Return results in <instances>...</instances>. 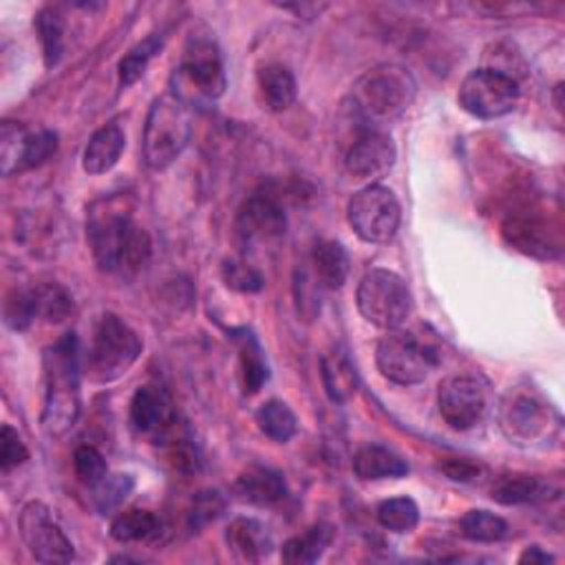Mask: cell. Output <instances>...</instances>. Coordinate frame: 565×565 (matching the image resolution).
Returning a JSON list of instances; mask_svg holds the SVG:
<instances>
[{
  "label": "cell",
  "mask_w": 565,
  "mask_h": 565,
  "mask_svg": "<svg viewBox=\"0 0 565 565\" xmlns=\"http://www.w3.org/2000/svg\"><path fill=\"white\" fill-rule=\"evenodd\" d=\"M351 468L362 481H382L399 479L408 475V463L402 455L382 444H366L355 450Z\"/></svg>",
  "instance_id": "21"
},
{
  "label": "cell",
  "mask_w": 565,
  "mask_h": 565,
  "mask_svg": "<svg viewBox=\"0 0 565 565\" xmlns=\"http://www.w3.org/2000/svg\"><path fill=\"white\" fill-rule=\"evenodd\" d=\"M320 375L331 402H347L358 391V371L342 344H335L329 353H324L320 362Z\"/></svg>",
  "instance_id": "23"
},
{
  "label": "cell",
  "mask_w": 565,
  "mask_h": 565,
  "mask_svg": "<svg viewBox=\"0 0 565 565\" xmlns=\"http://www.w3.org/2000/svg\"><path fill=\"white\" fill-rule=\"evenodd\" d=\"M223 278L227 287L236 291H258L263 287V276L245 260H227L223 265Z\"/></svg>",
  "instance_id": "41"
},
{
  "label": "cell",
  "mask_w": 565,
  "mask_h": 565,
  "mask_svg": "<svg viewBox=\"0 0 565 565\" xmlns=\"http://www.w3.org/2000/svg\"><path fill=\"white\" fill-rule=\"evenodd\" d=\"M519 563H530V565H534V563H554V556L547 554V552H545L543 547H539V545H527V547L521 552Z\"/></svg>",
  "instance_id": "44"
},
{
  "label": "cell",
  "mask_w": 565,
  "mask_h": 565,
  "mask_svg": "<svg viewBox=\"0 0 565 565\" xmlns=\"http://www.w3.org/2000/svg\"><path fill=\"white\" fill-rule=\"evenodd\" d=\"M161 532V519L150 510L130 508L119 512L110 523V536L117 543H141L152 541Z\"/></svg>",
  "instance_id": "27"
},
{
  "label": "cell",
  "mask_w": 565,
  "mask_h": 565,
  "mask_svg": "<svg viewBox=\"0 0 565 565\" xmlns=\"http://www.w3.org/2000/svg\"><path fill=\"white\" fill-rule=\"evenodd\" d=\"M311 263H313L316 278L327 289H340L349 278L351 258L344 245L338 241H331V238L318 241L311 252Z\"/></svg>",
  "instance_id": "25"
},
{
  "label": "cell",
  "mask_w": 565,
  "mask_h": 565,
  "mask_svg": "<svg viewBox=\"0 0 565 565\" xmlns=\"http://www.w3.org/2000/svg\"><path fill=\"white\" fill-rule=\"evenodd\" d=\"M225 543L227 550L245 563H258L274 550V539L267 525L252 516L232 519L225 527Z\"/></svg>",
  "instance_id": "19"
},
{
  "label": "cell",
  "mask_w": 565,
  "mask_h": 565,
  "mask_svg": "<svg viewBox=\"0 0 565 565\" xmlns=\"http://www.w3.org/2000/svg\"><path fill=\"white\" fill-rule=\"evenodd\" d=\"M57 150V135L46 128H26L20 121H2L0 126V163L2 174L24 172L49 161Z\"/></svg>",
  "instance_id": "11"
},
{
  "label": "cell",
  "mask_w": 565,
  "mask_h": 565,
  "mask_svg": "<svg viewBox=\"0 0 565 565\" xmlns=\"http://www.w3.org/2000/svg\"><path fill=\"white\" fill-rule=\"evenodd\" d=\"M347 221L362 241L388 243L399 230L402 210L393 190L369 183L349 199Z\"/></svg>",
  "instance_id": "9"
},
{
  "label": "cell",
  "mask_w": 565,
  "mask_h": 565,
  "mask_svg": "<svg viewBox=\"0 0 565 565\" xmlns=\"http://www.w3.org/2000/svg\"><path fill=\"white\" fill-rule=\"evenodd\" d=\"M137 331L115 313H104L93 331L86 353V373L93 382L106 384L119 380L141 355Z\"/></svg>",
  "instance_id": "6"
},
{
  "label": "cell",
  "mask_w": 565,
  "mask_h": 565,
  "mask_svg": "<svg viewBox=\"0 0 565 565\" xmlns=\"http://www.w3.org/2000/svg\"><path fill=\"white\" fill-rule=\"evenodd\" d=\"M35 318H38V309H35L33 289H29V291L26 289H15L7 296V300H4V322L11 329L22 331Z\"/></svg>",
  "instance_id": "38"
},
{
  "label": "cell",
  "mask_w": 565,
  "mask_h": 565,
  "mask_svg": "<svg viewBox=\"0 0 565 565\" xmlns=\"http://www.w3.org/2000/svg\"><path fill=\"white\" fill-rule=\"evenodd\" d=\"M377 523L395 534H406L419 523L417 503L408 497H393L377 505Z\"/></svg>",
  "instance_id": "35"
},
{
  "label": "cell",
  "mask_w": 565,
  "mask_h": 565,
  "mask_svg": "<svg viewBox=\"0 0 565 565\" xmlns=\"http://www.w3.org/2000/svg\"><path fill=\"white\" fill-rule=\"evenodd\" d=\"M86 238L99 269L126 276L139 274L152 254L148 232L132 221V199L110 194L88 207Z\"/></svg>",
  "instance_id": "1"
},
{
  "label": "cell",
  "mask_w": 565,
  "mask_h": 565,
  "mask_svg": "<svg viewBox=\"0 0 565 565\" xmlns=\"http://www.w3.org/2000/svg\"><path fill=\"white\" fill-rule=\"evenodd\" d=\"M395 157V143L384 128H360L347 150L344 168L355 179H375L391 170Z\"/></svg>",
  "instance_id": "16"
},
{
  "label": "cell",
  "mask_w": 565,
  "mask_h": 565,
  "mask_svg": "<svg viewBox=\"0 0 565 565\" xmlns=\"http://www.w3.org/2000/svg\"><path fill=\"white\" fill-rule=\"evenodd\" d=\"M227 79L218 46L210 38H190L170 77V95L188 108L207 106L225 93Z\"/></svg>",
  "instance_id": "4"
},
{
  "label": "cell",
  "mask_w": 565,
  "mask_h": 565,
  "mask_svg": "<svg viewBox=\"0 0 565 565\" xmlns=\"http://www.w3.org/2000/svg\"><path fill=\"white\" fill-rule=\"evenodd\" d=\"M132 488H135V479L130 475L106 472L97 483L90 486V497H93L95 510L99 514H110L126 501V497L132 492Z\"/></svg>",
  "instance_id": "34"
},
{
  "label": "cell",
  "mask_w": 565,
  "mask_h": 565,
  "mask_svg": "<svg viewBox=\"0 0 565 565\" xmlns=\"http://www.w3.org/2000/svg\"><path fill=\"white\" fill-rule=\"evenodd\" d=\"M413 97V75L404 66L380 64L358 77L349 93V108L360 128H384L411 106Z\"/></svg>",
  "instance_id": "3"
},
{
  "label": "cell",
  "mask_w": 565,
  "mask_h": 565,
  "mask_svg": "<svg viewBox=\"0 0 565 565\" xmlns=\"http://www.w3.org/2000/svg\"><path fill=\"white\" fill-rule=\"evenodd\" d=\"M33 298H35V309L38 316L57 322L64 320L71 309H73V300L71 296L60 287V285H40L33 289Z\"/></svg>",
  "instance_id": "37"
},
{
  "label": "cell",
  "mask_w": 565,
  "mask_h": 565,
  "mask_svg": "<svg viewBox=\"0 0 565 565\" xmlns=\"http://www.w3.org/2000/svg\"><path fill=\"white\" fill-rule=\"evenodd\" d=\"M130 424L135 430L161 439L177 424L168 393L154 384L139 386L130 399Z\"/></svg>",
  "instance_id": "18"
},
{
  "label": "cell",
  "mask_w": 565,
  "mask_h": 565,
  "mask_svg": "<svg viewBox=\"0 0 565 565\" xmlns=\"http://www.w3.org/2000/svg\"><path fill=\"white\" fill-rule=\"evenodd\" d=\"M79 406V344L75 333H66L44 351V430L64 435L77 422Z\"/></svg>",
  "instance_id": "2"
},
{
  "label": "cell",
  "mask_w": 565,
  "mask_h": 565,
  "mask_svg": "<svg viewBox=\"0 0 565 565\" xmlns=\"http://www.w3.org/2000/svg\"><path fill=\"white\" fill-rule=\"evenodd\" d=\"M35 31L40 35L44 66L53 68L64 53V20L57 9L44 7L35 15Z\"/></svg>",
  "instance_id": "30"
},
{
  "label": "cell",
  "mask_w": 565,
  "mask_h": 565,
  "mask_svg": "<svg viewBox=\"0 0 565 565\" xmlns=\"http://www.w3.org/2000/svg\"><path fill=\"white\" fill-rule=\"evenodd\" d=\"M163 46V35L159 33H152L148 35L146 40H141L139 44H135L121 60H119V66H117V73H119V86L121 88H128L132 86L148 68V62L161 51Z\"/></svg>",
  "instance_id": "33"
},
{
  "label": "cell",
  "mask_w": 565,
  "mask_h": 565,
  "mask_svg": "<svg viewBox=\"0 0 565 565\" xmlns=\"http://www.w3.org/2000/svg\"><path fill=\"white\" fill-rule=\"evenodd\" d=\"M256 82H258L263 104L271 113L287 110L296 102V93H298L296 77L285 64L271 62L260 66L256 73Z\"/></svg>",
  "instance_id": "24"
},
{
  "label": "cell",
  "mask_w": 565,
  "mask_h": 565,
  "mask_svg": "<svg viewBox=\"0 0 565 565\" xmlns=\"http://www.w3.org/2000/svg\"><path fill=\"white\" fill-rule=\"evenodd\" d=\"M234 492L241 501L254 505H271L285 499L287 483L282 475L267 466H249L243 470L234 483Z\"/></svg>",
  "instance_id": "22"
},
{
  "label": "cell",
  "mask_w": 565,
  "mask_h": 565,
  "mask_svg": "<svg viewBox=\"0 0 565 565\" xmlns=\"http://www.w3.org/2000/svg\"><path fill=\"white\" fill-rule=\"evenodd\" d=\"M256 426L271 441L285 444L296 435L298 419L282 399H267L256 411Z\"/></svg>",
  "instance_id": "29"
},
{
  "label": "cell",
  "mask_w": 565,
  "mask_h": 565,
  "mask_svg": "<svg viewBox=\"0 0 565 565\" xmlns=\"http://www.w3.org/2000/svg\"><path fill=\"white\" fill-rule=\"evenodd\" d=\"M20 536L31 556L40 563L73 561V543L42 501H29L18 519Z\"/></svg>",
  "instance_id": "12"
},
{
  "label": "cell",
  "mask_w": 565,
  "mask_h": 565,
  "mask_svg": "<svg viewBox=\"0 0 565 565\" xmlns=\"http://www.w3.org/2000/svg\"><path fill=\"white\" fill-rule=\"evenodd\" d=\"M192 137L190 108L174 95L157 97L148 110L143 126V161L150 170L168 168L188 146Z\"/></svg>",
  "instance_id": "5"
},
{
  "label": "cell",
  "mask_w": 565,
  "mask_h": 565,
  "mask_svg": "<svg viewBox=\"0 0 565 565\" xmlns=\"http://www.w3.org/2000/svg\"><path fill=\"white\" fill-rule=\"evenodd\" d=\"M439 468L452 481H475L479 477V472H481L479 466H475V463H470L466 459H448Z\"/></svg>",
  "instance_id": "43"
},
{
  "label": "cell",
  "mask_w": 565,
  "mask_h": 565,
  "mask_svg": "<svg viewBox=\"0 0 565 565\" xmlns=\"http://www.w3.org/2000/svg\"><path fill=\"white\" fill-rule=\"evenodd\" d=\"M505 241L534 258H552L561 252L558 232L536 214H510L503 223Z\"/></svg>",
  "instance_id": "17"
},
{
  "label": "cell",
  "mask_w": 565,
  "mask_h": 565,
  "mask_svg": "<svg viewBox=\"0 0 565 565\" xmlns=\"http://www.w3.org/2000/svg\"><path fill=\"white\" fill-rule=\"evenodd\" d=\"M459 530L472 543H497L508 534V523L490 510H468L459 519Z\"/></svg>",
  "instance_id": "32"
},
{
  "label": "cell",
  "mask_w": 565,
  "mask_h": 565,
  "mask_svg": "<svg viewBox=\"0 0 565 565\" xmlns=\"http://www.w3.org/2000/svg\"><path fill=\"white\" fill-rule=\"evenodd\" d=\"M355 302L366 322L386 331L402 327L413 309V298L402 276L382 267H375L362 276L355 291Z\"/></svg>",
  "instance_id": "7"
},
{
  "label": "cell",
  "mask_w": 565,
  "mask_h": 565,
  "mask_svg": "<svg viewBox=\"0 0 565 565\" xmlns=\"http://www.w3.org/2000/svg\"><path fill=\"white\" fill-rule=\"evenodd\" d=\"M238 355H241V373H243V386L245 393H258L260 386L269 380V369L267 362L263 358V349L258 344V340L243 331V335H238Z\"/></svg>",
  "instance_id": "31"
},
{
  "label": "cell",
  "mask_w": 565,
  "mask_h": 565,
  "mask_svg": "<svg viewBox=\"0 0 565 565\" xmlns=\"http://www.w3.org/2000/svg\"><path fill=\"white\" fill-rule=\"evenodd\" d=\"M550 492V486L532 475H503L499 477L492 488L490 497L501 505H523L545 499Z\"/></svg>",
  "instance_id": "26"
},
{
  "label": "cell",
  "mask_w": 565,
  "mask_h": 565,
  "mask_svg": "<svg viewBox=\"0 0 565 565\" xmlns=\"http://www.w3.org/2000/svg\"><path fill=\"white\" fill-rule=\"evenodd\" d=\"M437 406L450 428L468 430L477 426L488 411L486 384L475 375H452L441 382Z\"/></svg>",
  "instance_id": "14"
},
{
  "label": "cell",
  "mask_w": 565,
  "mask_h": 565,
  "mask_svg": "<svg viewBox=\"0 0 565 565\" xmlns=\"http://www.w3.org/2000/svg\"><path fill=\"white\" fill-rule=\"evenodd\" d=\"M331 527L329 525H313L309 530H305L302 534L298 536H291L282 550H280V558L289 565H309V563H316L324 550L329 547L331 543Z\"/></svg>",
  "instance_id": "28"
},
{
  "label": "cell",
  "mask_w": 565,
  "mask_h": 565,
  "mask_svg": "<svg viewBox=\"0 0 565 565\" xmlns=\"http://www.w3.org/2000/svg\"><path fill=\"white\" fill-rule=\"evenodd\" d=\"M73 468H75L77 479L82 483H86L88 488L93 483H97L108 472L104 455L97 448H93V446L75 448V452H73Z\"/></svg>",
  "instance_id": "40"
},
{
  "label": "cell",
  "mask_w": 565,
  "mask_h": 565,
  "mask_svg": "<svg viewBox=\"0 0 565 565\" xmlns=\"http://www.w3.org/2000/svg\"><path fill=\"white\" fill-rule=\"evenodd\" d=\"M375 362L380 373L395 384H419L437 364L435 347L408 329H391L377 342Z\"/></svg>",
  "instance_id": "8"
},
{
  "label": "cell",
  "mask_w": 565,
  "mask_h": 565,
  "mask_svg": "<svg viewBox=\"0 0 565 565\" xmlns=\"http://www.w3.org/2000/svg\"><path fill=\"white\" fill-rule=\"evenodd\" d=\"M457 99L466 113L479 119H497L516 106L519 84L499 68H475L463 77Z\"/></svg>",
  "instance_id": "10"
},
{
  "label": "cell",
  "mask_w": 565,
  "mask_h": 565,
  "mask_svg": "<svg viewBox=\"0 0 565 565\" xmlns=\"http://www.w3.org/2000/svg\"><path fill=\"white\" fill-rule=\"evenodd\" d=\"M161 439L168 441L166 457H168V463L172 466L174 472L190 475V472H196V470H199L201 459H199L196 448L190 444L188 437H181V435L174 437V426H172Z\"/></svg>",
  "instance_id": "39"
},
{
  "label": "cell",
  "mask_w": 565,
  "mask_h": 565,
  "mask_svg": "<svg viewBox=\"0 0 565 565\" xmlns=\"http://www.w3.org/2000/svg\"><path fill=\"white\" fill-rule=\"evenodd\" d=\"M501 428L514 444H534L550 437L554 411L534 391H510L501 404Z\"/></svg>",
  "instance_id": "13"
},
{
  "label": "cell",
  "mask_w": 565,
  "mask_h": 565,
  "mask_svg": "<svg viewBox=\"0 0 565 565\" xmlns=\"http://www.w3.org/2000/svg\"><path fill=\"white\" fill-rule=\"evenodd\" d=\"M126 148V132L117 121L97 128L82 154V168L88 174H104L119 161Z\"/></svg>",
  "instance_id": "20"
},
{
  "label": "cell",
  "mask_w": 565,
  "mask_h": 565,
  "mask_svg": "<svg viewBox=\"0 0 565 565\" xmlns=\"http://www.w3.org/2000/svg\"><path fill=\"white\" fill-rule=\"evenodd\" d=\"M225 497L218 490H199L188 510V527L192 532L203 530L205 525L214 523L225 512Z\"/></svg>",
  "instance_id": "36"
},
{
  "label": "cell",
  "mask_w": 565,
  "mask_h": 565,
  "mask_svg": "<svg viewBox=\"0 0 565 565\" xmlns=\"http://www.w3.org/2000/svg\"><path fill=\"white\" fill-rule=\"evenodd\" d=\"M29 459V450L15 428L4 424L0 428V468L4 472L22 466Z\"/></svg>",
  "instance_id": "42"
},
{
  "label": "cell",
  "mask_w": 565,
  "mask_h": 565,
  "mask_svg": "<svg viewBox=\"0 0 565 565\" xmlns=\"http://www.w3.org/2000/svg\"><path fill=\"white\" fill-rule=\"evenodd\" d=\"M287 230V216L274 194L256 192L238 210L236 234L245 247L278 241Z\"/></svg>",
  "instance_id": "15"
}]
</instances>
